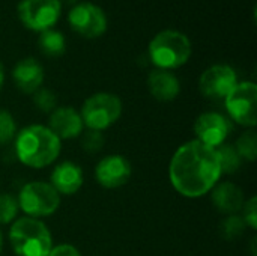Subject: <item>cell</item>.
Here are the masks:
<instances>
[{
  "mask_svg": "<svg viewBox=\"0 0 257 256\" xmlns=\"http://www.w3.org/2000/svg\"><path fill=\"white\" fill-rule=\"evenodd\" d=\"M62 0H20L17 15L21 24L33 32L53 29L62 15Z\"/></svg>",
  "mask_w": 257,
  "mask_h": 256,
  "instance_id": "cell-8",
  "label": "cell"
},
{
  "mask_svg": "<svg viewBox=\"0 0 257 256\" xmlns=\"http://www.w3.org/2000/svg\"><path fill=\"white\" fill-rule=\"evenodd\" d=\"M20 208L17 198L11 193L0 195V225H9L17 219Z\"/></svg>",
  "mask_w": 257,
  "mask_h": 256,
  "instance_id": "cell-22",
  "label": "cell"
},
{
  "mask_svg": "<svg viewBox=\"0 0 257 256\" xmlns=\"http://www.w3.org/2000/svg\"><path fill=\"white\" fill-rule=\"evenodd\" d=\"M33 95V104L36 106V109H39L41 112L45 113H51L56 107H57V97L51 89L47 88H39Z\"/></svg>",
  "mask_w": 257,
  "mask_h": 256,
  "instance_id": "cell-24",
  "label": "cell"
},
{
  "mask_svg": "<svg viewBox=\"0 0 257 256\" xmlns=\"http://www.w3.org/2000/svg\"><path fill=\"white\" fill-rule=\"evenodd\" d=\"M81 148L89 152V154H96L104 148V136L101 131H93V130H87L86 133H81Z\"/></svg>",
  "mask_w": 257,
  "mask_h": 256,
  "instance_id": "cell-25",
  "label": "cell"
},
{
  "mask_svg": "<svg viewBox=\"0 0 257 256\" xmlns=\"http://www.w3.org/2000/svg\"><path fill=\"white\" fill-rule=\"evenodd\" d=\"M193 130L196 140L215 149L226 143L227 137L233 131V122L223 113L205 112L196 118Z\"/></svg>",
  "mask_w": 257,
  "mask_h": 256,
  "instance_id": "cell-10",
  "label": "cell"
},
{
  "mask_svg": "<svg viewBox=\"0 0 257 256\" xmlns=\"http://www.w3.org/2000/svg\"><path fill=\"white\" fill-rule=\"evenodd\" d=\"M148 89L157 101L170 103L178 98L181 83L172 71L155 68L148 75Z\"/></svg>",
  "mask_w": 257,
  "mask_h": 256,
  "instance_id": "cell-16",
  "label": "cell"
},
{
  "mask_svg": "<svg viewBox=\"0 0 257 256\" xmlns=\"http://www.w3.org/2000/svg\"><path fill=\"white\" fill-rule=\"evenodd\" d=\"M48 256H83L81 252L72 246V244H68V243H62V244H56L51 247Z\"/></svg>",
  "mask_w": 257,
  "mask_h": 256,
  "instance_id": "cell-27",
  "label": "cell"
},
{
  "mask_svg": "<svg viewBox=\"0 0 257 256\" xmlns=\"http://www.w3.org/2000/svg\"><path fill=\"white\" fill-rule=\"evenodd\" d=\"M229 119L245 128L257 125V86L254 81H238L224 98Z\"/></svg>",
  "mask_w": 257,
  "mask_h": 256,
  "instance_id": "cell-7",
  "label": "cell"
},
{
  "mask_svg": "<svg viewBox=\"0 0 257 256\" xmlns=\"http://www.w3.org/2000/svg\"><path fill=\"white\" fill-rule=\"evenodd\" d=\"M236 71L227 63H215L206 68L199 78V89L209 100H224L236 86Z\"/></svg>",
  "mask_w": 257,
  "mask_h": 256,
  "instance_id": "cell-11",
  "label": "cell"
},
{
  "mask_svg": "<svg viewBox=\"0 0 257 256\" xmlns=\"http://www.w3.org/2000/svg\"><path fill=\"white\" fill-rule=\"evenodd\" d=\"M245 228L247 225L241 214H230L220 223V234L226 241H235L244 234Z\"/></svg>",
  "mask_w": 257,
  "mask_h": 256,
  "instance_id": "cell-21",
  "label": "cell"
},
{
  "mask_svg": "<svg viewBox=\"0 0 257 256\" xmlns=\"http://www.w3.org/2000/svg\"><path fill=\"white\" fill-rule=\"evenodd\" d=\"M239 157L247 161H256L257 158V133L254 128L245 130L233 145Z\"/></svg>",
  "mask_w": 257,
  "mask_h": 256,
  "instance_id": "cell-20",
  "label": "cell"
},
{
  "mask_svg": "<svg viewBox=\"0 0 257 256\" xmlns=\"http://www.w3.org/2000/svg\"><path fill=\"white\" fill-rule=\"evenodd\" d=\"M3 84H5V66H3V63L0 62V91H2V88H3Z\"/></svg>",
  "mask_w": 257,
  "mask_h": 256,
  "instance_id": "cell-28",
  "label": "cell"
},
{
  "mask_svg": "<svg viewBox=\"0 0 257 256\" xmlns=\"http://www.w3.org/2000/svg\"><path fill=\"white\" fill-rule=\"evenodd\" d=\"M44 68L35 57H24L12 68V80L23 94H35L44 83Z\"/></svg>",
  "mask_w": 257,
  "mask_h": 256,
  "instance_id": "cell-14",
  "label": "cell"
},
{
  "mask_svg": "<svg viewBox=\"0 0 257 256\" xmlns=\"http://www.w3.org/2000/svg\"><path fill=\"white\" fill-rule=\"evenodd\" d=\"M83 183H84L83 169L74 161L59 163L50 175V184L60 196L75 195L83 187Z\"/></svg>",
  "mask_w": 257,
  "mask_h": 256,
  "instance_id": "cell-15",
  "label": "cell"
},
{
  "mask_svg": "<svg viewBox=\"0 0 257 256\" xmlns=\"http://www.w3.org/2000/svg\"><path fill=\"white\" fill-rule=\"evenodd\" d=\"M2 250H3V234L0 231V253H2Z\"/></svg>",
  "mask_w": 257,
  "mask_h": 256,
  "instance_id": "cell-29",
  "label": "cell"
},
{
  "mask_svg": "<svg viewBox=\"0 0 257 256\" xmlns=\"http://www.w3.org/2000/svg\"><path fill=\"white\" fill-rule=\"evenodd\" d=\"M60 140H71L78 137L83 130L84 124L80 116V112H77L71 106L65 107H56L48 118L47 125Z\"/></svg>",
  "mask_w": 257,
  "mask_h": 256,
  "instance_id": "cell-13",
  "label": "cell"
},
{
  "mask_svg": "<svg viewBox=\"0 0 257 256\" xmlns=\"http://www.w3.org/2000/svg\"><path fill=\"white\" fill-rule=\"evenodd\" d=\"M221 167L214 148L199 140L182 143L172 155L169 180L184 198L199 199L208 195L221 178Z\"/></svg>",
  "mask_w": 257,
  "mask_h": 256,
  "instance_id": "cell-1",
  "label": "cell"
},
{
  "mask_svg": "<svg viewBox=\"0 0 257 256\" xmlns=\"http://www.w3.org/2000/svg\"><path fill=\"white\" fill-rule=\"evenodd\" d=\"M190 38L175 29H166L158 32L149 42V59L158 69H176L185 65L191 57Z\"/></svg>",
  "mask_w": 257,
  "mask_h": 256,
  "instance_id": "cell-4",
  "label": "cell"
},
{
  "mask_svg": "<svg viewBox=\"0 0 257 256\" xmlns=\"http://www.w3.org/2000/svg\"><path fill=\"white\" fill-rule=\"evenodd\" d=\"M18 208L33 219L48 217L54 214L60 207V195L53 189L50 183L32 181L21 187L17 196Z\"/></svg>",
  "mask_w": 257,
  "mask_h": 256,
  "instance_id": "cell-6",
  "label": "cell"
},
{
  "mask_svg": "<svg viewBox=\"0 0 257 256\" xmlns=\"http://www.w3.org/2000/svg\"><path fill=\"white\" fill-rule=\"evenodd\" d=\"M215 152H217V157H218L221 174L232 175V174H235V172H238L241 169L242 158L239 157V154H238V151L235 149L233 145L223 143L221 146L215 148Z\"/></svg>",
  "mask_w": 257,
  "mask_h": 256,
  "instance_id": "cell-19",
  "label": "cell"
},
{
  "mask_svg": "<svg viewBox=\"0 0 257 256\" xmlns=\"http://www.w3.org/2000/svg\"><path fill=\"white\" fill-rule=\"evenodd\" d=\"M17 136V122L11 112L0 109V145H8L14 142Z\"/></svg>",
  "mask_w": 257,
  "mask_h": 256,
  "instance_id": "cell-23",
  "label": "cell"
},
{
  "mask_svg": "<svg viewBox=\"0 0 257 256\" xmlns=\"http://www.w3.org/2000/svg\"><path fill=\"white\" fill-rule=\"evenodd\" d=\"M211 198H212V204L217 208V211L223 213V214H238L242 207H244V193L242 190L230 183V181H224V183H218L212 190H211Z\"/></svg>",
  "mask_w": 257,
  "mask_h": 256,
  "instance_id": "cell-17",
  "label": "cell"
},
{
  "mask_svg": "<svg viewBox=\"0 0 257 256\" xmlns=\"http://www.w3.org/2000/svg\"><path fill=\"white\" fill-rule=\"evenodd\" d=\"M133 175V166L125 155L111 154L101 158L95 167V180L104 189L123 187Z\"/></svg>",
  "mask_w": 257,
  "mask_h": 256,
  "instance_id": "cell-12",
  "label": "cell"
},
{
  "mask_svg": "<svg viewBox=\"0 0 257 256\" xmlns=\"http://www.w3.org/2000/svg\"><path fill=\"white\" fill-rule=\"evenodd\" d=\"M17 158L27 167L42 169L53 164L62 151V140L47 127L33 124L20 130L14 139Z\"/></svg>",
  "mask_w": 257,
  "mask_h": 256,
  "instance_id": "cell-2",
  "label": "cell"
},
{
  "mask_svg": "<svg viewBox=\"0 0 257 256\" xmlns=\"http://www.w3.org/2000/svg\"><path fill=\"white\" fill-rule=\"evenodd\" d=\"M122 115V101L110 92H98L90 95L81 106L80 116L87 130L104 131L110 128Z\"/></svg>",
  "mask_w": 257,
  "mask_h": 256,
  "instance_id": "cell-5",
  "label": "cell"
},
{
  "mask_svg": "<svg viewBox=\"0 0 257 256\" xmlns=\"http://www.w3.org/2000/svg\"><path fill=\"white\" fill-rule=\"evenodd\" d=\"M39 51L47 57H60L66 51L65 35L57 29H47L39 32L38 36Z\"/></svg>",
  "mask_w": 257,
  "mask_h": 256,
  "instance_id": "cell-18",
  "label": "cell"
},
{
  "mask_svg": "<svg viewBox=\"0 0 257 256\" xmlns=\"http://www.w3.org/2000/svg\"><path fill=\"white\" fill-rule=\"evenodd\" d=\"M68 23L75 33L89 39L102 36L108 27L107 15L102 8L90 2H81L71 6Z\"/></svg>",
  "mask_w": 257,
  "mask_h": 256,
  "instance_id": "cell-9",
  "label": "cell"
},
{
  "mask_svg": "<svg viewBox=\"0 0 257 256\" xmlns=\"http://www.w3.org/2000/svg\"><path fill=\"white\" fill-rule=\"evenodd\" d=\"M63 2H65V3H69V5H72V6L77 3V0H62V3H63Z\"/></svg>",
  "mask_w": 257,
  "mask_h": 256,
  "instance_id": "cell-30",
  "label": "cell"
},
{
  "mask_svg": "<svg viewBox=\"0 0 257 256\" xmlns=\"http://www.w3.org/2000/svg\"><path fill=\"white\" fill-rule=\"evenodd\" d=\"M242 219L247 225V228H250L251 231L257 229V198L251 196L250 199H247L244 202L242 207Z\"/></svg>",
  "mask_w": 257,
  "mask_h": 256,
  "instance_id": "cell-26",
  "label": "cell"
},
{
  "mask_svg": "<svg viewBox=\"0 0 257 256\" xmlns=\"http://www.w3.org/2000/svg\"><path fill=\"white\" fill-rule=\"evenodd\" d=\"M9 243L17 256H48L53 235L41 219L24 216L11 223Z\"/></svg>",
  "mask_w": 257,
  "mask_h": 256,
  "instance_id": "cell-3",
  "label": "cell"
}]
</instances>
